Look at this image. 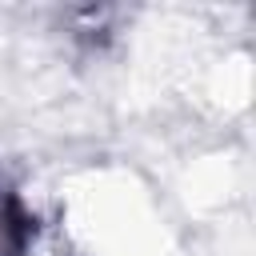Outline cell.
Returning a JSON list of instances; mask_svg holds the SVG:
<instances>
[{
	"label": "cell",
	"mask_w": 256,
	"mask_h": 256,
	"mask_svg": "<svg viewBox=\"0 0 256 256\" xmlns=\"http://www.w3.org/2000/svg\"><path fill=\"white\" fill-rule=\"evenodd\" d=\"M28 244V216L16 196L0 192V256H20Z\"/></svg>",
	"instance_id": "6da1fadb"
}]
</instances>
